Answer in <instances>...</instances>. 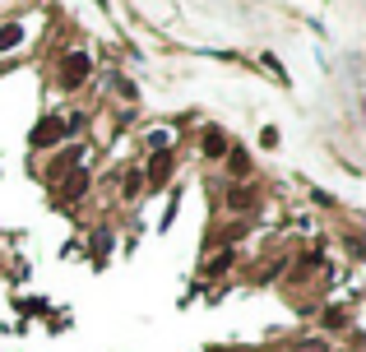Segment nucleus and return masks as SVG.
Returning a JSON list of instances; mask_svg holds the SVG:
<instances>
[{"mask_svg":"<svg viewBox=\"0 0 366 352\" xmlns=\"http://www.w3.org/2000/svg\"><path fill=\"white\" fill-rule=\"evenodd\" d=\"M84 79H89V56H84V51L65 56V65H61V84H65V89H79Z\"/></svg>","mask_w":366,"mask_h":352,"instance_id":"nucleus-1","label":"nucleus"},{"mask_svg":"<svg viewBox=\"0 0 366 352\" xmlns=\"http://www.w3.org/2000/svg\"><path fill=\"white\" fill-rule=\"evenodd\" d=\"M65 135V125H61V116H46L42 125H37V130H33V144H37V149H46V144H56V139Z\"/></svg>","mask_w":366,"mask_h":352,"instance_id":"nucleus-2","label":"nucleus"},{"mask_svg":"<svg viewBox=\"0 0 366 352\" xmlns=\"http://www.w3.org/2000/svg\"><path fill=\"white\" fill-rule=\"evenodd\" d=\"M167 176H172V154H158V158L149 163V181H153V185H163Z\"/></svg>","mask_w":366,"mask_h":352,"instance_id":"nucleus-3","label":"nucleus"},{"mask_svg":"<svg viewBox=\"0 0 366 352\" xmlns=\"http://www.w3.org/2000/svg\"><path fill=\"white\" fill-rule=\"evenodd\" d=\"M204 154H209V158H223V154H228V139L218 135V130H204Z\"/></svg>","mask_w":366,"mask_h":352,"instance_id":"nucleus-4","label":"nucleus"},{"mask_svg":"<svg viewBox=\"0 0 366 352\" xmlns=\"http://www.w3.org/2000/svg\"><path fill=\"white\" fill-rule=\"evenodd\" d=\"M228 204H232V209H250V204H255V190H250V185H232Z\"/></svg>","mask_w":366,"mask_h":352,"instance_id":"nucleus-5","label":"nucleus"},{"mask_svg":"<svg viewBox=\"0 0 366 352\" xmlns=\"http://www.w3.org/2000/svg\"><path fill=\"white\" fill-rule=\"evenodd\" d=\"M19 37H24V28H19V24H5V28H0V51H15Z\"/></svg>","mask_w":366,"mask_h":352,"instance_id":"nucleus-6","label":"nucleus"},{"mask_svg":"<svg viewBox=\"0 0 366 352\" xmlns=\"http://www.w3.org/2000/svg\"><path fill=\"white\" fill-rule=\"evenodd\" d=\"M84 185H89V176H84V172H75V176L65 181V195H70V199H75V195H84Z\"/></svg>","mask_w":366,"mask_h":352,"instance_id":"nucleus-7","label":"nucleus"},{"mask_svg":"<svg viewBox=\"0 0 366 352\" xmlns=\"http://www.w3.org/2000/svg\"><path fill=\"white\" fill-rule=\"evenodd\" d=\"M107 250H111V237H107V232H98V241H93V255H98V260H102V255H107Z\"/></svg>","mask_w":366,"mask_h":352,"instance_id":"nucleus-8","label":"nucleus"},{"mask_svg":"<svg viewBox=\"0 0 366 352\" xmlns=\"http://www.w3.org/2000/svg\"><path fill=\"white\" fill-rule=\"evenodd\" d=\"M232 172H237V176H246V172H250V158L237 154V158H232Z\"/></svg>","mask_w":366,"mask_h":352,"instance_id":"nucleus-9","label":"nucleus"},{"mask_svg":"<svg viewBox=\"0 0 366 352\" xmlns=\"http://www.w3.org/2000/svg\"><path fill=\"white\" fill-rule=\"evenodd\" d=\"M139 185H144V181H139V172H130V176H125V195H139Z\"/></svg>","mask_w":366,"mask_h":352,"instance_id":"nucleus-10","label":"nucleus"},{"mask_svg":"<svg viewBox=\"0 0 366 352\" xmlns=\"http://www.w3.org/2000/svg\"><path fill=\"white\" fill-rule=\"evenodd\" d=\"M228 264H232V255H218V260H209V274H223Z\"/></svg>","mask_w":366,"mask_h":352,"instance_id":"nucleus-11","label":"nucleus"},{"mask_svg":"<svg viewBox=\"0 0 366 352\" xmlns=\"http://www.w3.org/2000/svg\"><path fill=\"white\" fill-rule=\"evenodd\" d=\"M292 352H329V343H297Z\"/></svg>","mask_w":366,"mask_h":352,"instance_id":"nucleus-12","label":"nucleus"}]
</instances>
